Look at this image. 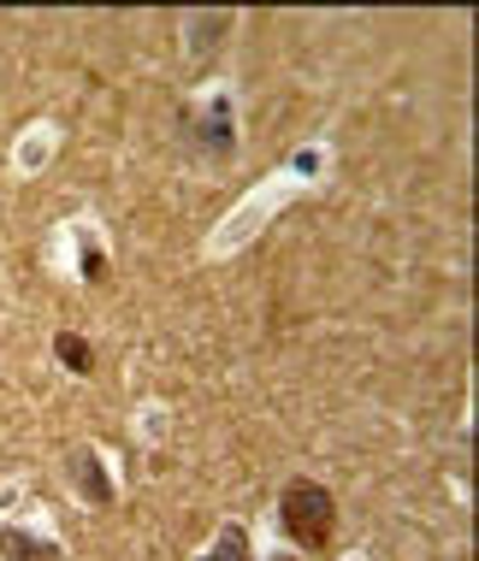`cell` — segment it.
Wrapping results in <instances>:
<instances>
[{
    "label": "cell",
    "mask_w": 479,
    "mask_h": 561,
    "mask_svg": "<svg viewBox=\"0 0 479 561\" xmlns=\"http://www.w3.org/2000/svg\"><path fill=\"white\" fill-rule=\"evenodd\" d=\"M78 491H83V503H113V484H107V473H101V455H78Z\"/></svg>",
    "instance_id": "cell-3"
},
{
    "label": "cell",
    "mask_w": 479,
    "mask_h": 561,
    "mask_svg": "<svg viewBox=\"0 0 479 561\" xmlns=\"http://www.w3.org/2000/svg\"><path fill=\"white\" fill-rule=\"evenodd\" d=\"M54 348H59V360H66L71 373H95V355H89V343H83V337H71V331H59V337H54Z\"/></svg>",
    "instance_id": "cell-4"
},
{
    "label": "cell",
    "mask_w": 479,
    "mask_h": 561,
    "mask_svg": "<svg viewBox=\"0 0 479 561\" xmlns=\"http://www.w3.org/2000/svg\"><path fill=\"white\" fill-rule=\"evenodd\" d=\"M278 526H284V533H290L296 543L320 550V543L338 533L332 491H320L313 479H290V484H284V496H278Z\"/></svg>",
    "instance_id": "cell-1"
},
{
    "label": "cell",
    "mask_w": 479,
    "mask_h": 561,
    "mask_svg": "<svg viewBox=\"0 0 479 561\" xmlns=\"http://www.w3.org/2000/svg\"><path fill=\"white\" fill-rule=\"evenodd\" d=\"M202 561H249V538L231 526V533H219V543H214V550H207Z\"/></svg>",
    "instance_id": "cell-5"
},
{
    "label": "cell",
    "mask_w": 479,
    "mask_h": 561,
    "mask_svg": "<svg viewBox=\"0 0 479 561\" xmlns=\"http://www.w3.org/2000/svg\"><path fill=\"white\" fill-rule=\"evenodd\" d=\"M0 556H12V561H59L54 543L30 538V533H19V526H7V533H0Z\"/></svg>",
    "instance_id": "cell-2"
}]
</instances>
